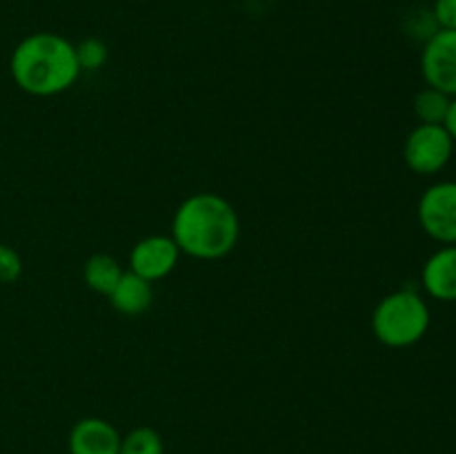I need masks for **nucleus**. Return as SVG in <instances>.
<instances>
[{
	"label": "nucleus",
	"mask_w": 456,
	"mask_h": 454,
	"mask_svg": "<svg viewBox=\"0 0 456 454\" xmlns=\"http://www.w3.org/2000/svg\"><path fill=\"white\" fill-rule=\"evenodd\" d=\"M240 221L234 205L214 191L191 194L172 218V239L181 254L199 261H218L236 247Z\"/></svg>",
	"instance_id": "f257e3e1"
},
{
	"label": "nucleus",
	"mask_w": 456,
	"mask_h": 454,
	"mask_svg": "<svg viewBox=\"0 0 456 454\" xmlns=\"http://www.w3.org/2000/svg\"><path fill=\"white\" fill-rule=\"evenodd\" d=\"M13 83L29 96L47 98L65 93L83 74L76 45L53 31H36L13 47L9 61Z\"/></svg>",
	"instance_id": "f03ea898"
},
{
	"label": "nucleus",
	"mask_w": 456,
	"mask_h": 454,
	"mask_svg": "<svg viewBox=\"0 0 456 454\" xmlns=\"http://www.w3.org/2000/svg\"><path fill=\"white\" fill-rule=\"evenodd\" d=\"M430 323V305L414 289H396L386 294L372 312L374 336L392 350L417 345L428 334Z\"/></svg>",
	"instance_id": "7ed1b4c3"
},
{
	"label": "nucleus",
	"mask_w": 456,
	"mask_h": 454,
	"mask_svg": "<svg viewBox=\"0 0 456 454\" xmlns=\"http://www.w3.org/2000/svg\"><path fill=\"white\" fill-rule=\"evenodd\" d=\"M454 141L445 125L419 123L403 142V160L410 172L435 176L444 172L454 156Z\"/></svg>",
	"instance_id": "20e7f679"
},
{
	"label": "nucleus",
	"mask_w": 456,
	"mask_h": 454,
	"mask_svg": "<svg viewBox=\"0 0 456 454\" xmlns=\"http://www.w3.org/2000/svg\"><path fill=\"white\" fill-rule=\"evenodd\" d=\"M421 230L441 245H456V181L432 182L417 205Z\"/></svg>",
	"instance_id": "39448f33"
},
{
	"label": "nucleus",
	"mask_w": 456,
	"mask_h": 454,
	"mask_svg": "<svg viewBox=\"0 0 456 454\" xmlns=\"http://www.w3.org/2000/svg\"><path fill=\"white\" fill-rule=\"evenodd\" d=\"M421 76L428 87L456 96V29H435L421 49Z\"/></svg>",
	"instance_id": "423d86ee"
},
{
	"label": "nucleus",
	"mask_w": 456,
	"mask_h": 454,
	"mask_svg": "<svg viewBox=\"0 0 456 454\" xmlns=\"http://www.w3.org/2000/svg\"><path fill=\"white\" fill-rule=\"evenodd\" d=\"M181 249L172 236L154 234L138 240L129 252V272L142 276L150 283L163 280L176 270Z\"/></svg>",
	"instance_id": "0eeeda50"
},
{
	"label": "nucleus",
	"mask_w": 456,
	"mask_h": 454,
	"mask_svg": "<svg viewBox=\"0 0 456 454\" xmlns=\"http://www.w3.org/2000/svg\"><path fill=\"white\" fill-rule=\"evenodd\" d=\"M120 432L101 417H85L74 423L67 439L69 454H118Z\"/></svg>",
	"instance_id": "6e6552de"
},
{
	"label": "nucleus",
	"mask_w": 456,
	"mask_h": 454,
	"mask_svg": "<svg viewBox=\"0 0 456 454\" xmlns=\"http://www.w3.org/2000/svg\"><path fill=\"white\" fill-rule=\"evenodd\" d=\"M421 285L435 301L456 303V245H441L428 256L421 270Z\"/></svg>",
	"instance_id": "1a4fd4ad"
},
{
	"label": "nucleus",
	"mask_w": 456,
	"mask_h": 454,
	"mask_svg": "<svg viewBox=\"0 0 456 454\" xmlns=\"http://www.w3.org/2000/svg\"><path fill=\"white\" fill-rule=\"evenodd\" d=\"M150 280L142 276L134 274V272H123L116 288L111 289L110 298L111 307L123 316H141L145 314L154 301V289H151Z\"/></svg>",
	"instance_id": "9d476101"
},
{
	"label": "nucleus",
	"mask_w": 456,
	"mask_h": 454,
	"mask_svg": "<svg viewBox=\"0 0 456 454\" xmlns=\"http://www.w3.org/2000/svg\"><path fill=\"white\" fill-rule=\"evenodd\" d=\"M123 276V267L116 261L111 254H94L87 258L83 267V279L92 292L102 294V296H110L111 289L116 288V283Z\"/></svg>",
	"instance_id": "9b49d317"
},
{
	"label": "nucleus",
	"mask_w": 456,
	"mask_h": 454,
	"mask_svg": "<svg viewBox=\"0 0 456 454\" xmlns=\"http://www.w3.org/2000/svg\"><path fill=\"white\" fill-rule=\"evenodd\" d=\"M450 102L452 96H448L445 92L435 87H423L421 92H417L412 101V111L417 116L419 123L423 125H444L448 118Z\"/></svg>",
	"instance_id": "f8f14e48"
},
{
	"label": "nucleus",
	"mask_w": 456,
	"mask_h": 454,
	"mask_svg": "<svg viewBox=\"0 0 456 454\" xmlns=\"http://www.w3.org/2000/svg\"><path fill=\"white\" fill-rule=\"evenodd\" d=\"M118 454H165L163 439L154 427H134L120 439Z\"/></svg>",
	"instance_id": "ddd939ff"
},
{
	"label": "nucleus",
	"mask_w": 456,
	"mask_h": 454,
	"mask_svg": "<svg viewBox=\"0 0 456 454\" xmlns=\"http://www.w3.org/2000/svg\"><path fill=\"white\" fill-rule=\"evenodd\" d=\"M76 56L83 71H96L107 62V47L102 40L87 38L76 45Z\"/></svg>",
	"instance_id": "4468645a"
},
{
	"label": "nucleus",
	"mask_w": 456,
	"mask_h": 454,
	"mask_svg": "<svg viewBox=\"0 0 456 454\" xmlns=\"http://www.w3.org/2000/svg\"><path fill=\"white\" fill-rule=\"evenodd\" d=\"M22 274V258L9 245L0 243V283L12 285L20 279Z\"/></svg>",
	"instance_id": "2eb2a0df"
},
{
	"label": "nucleus",
	"mask_w": 456,
	"mask_h": 454,
	"mask_svg": "<svg viewBox=\"0 0 456 454\" xmlns=\"http://www.w3.org/2000/svg\"><path fill=\"white\" fill-rule=\"evenodd\" d=\"M432 18L436 29H456V0H435Z\"/></svg>",
	"instance_id": "dca6fc26"
},
{
	"label": "nucleus",
	"mask_w": 456,
	"mask_h": 454,
	"mask_svg": "<svg viewBox=\"0 0 456 454\" xmlns=\"http://www.w3.org/2000/svg\"><path fill=\"white\" fill-rule=\"evenodd\" d=\"M445 129L450 132L452 136L454 145H456V96H452V102H450V111H448V118H445Z\"/></svg>",
	"instance_id": "f3484780"
}]
</instances>
